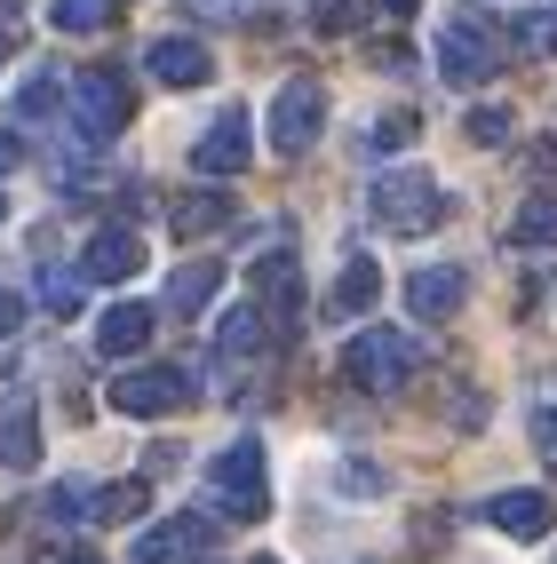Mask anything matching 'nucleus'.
<instances>
[{"label": "nucleus", "instance_id": "nucleus-2", "mask_svg": "<svg viewBox=\"0 0 557 564\" xmlns=\"http://www.w3.org/2000/svg\"><path fill=\"white\" fill-rule=\"evenodd\" d=\"M366 207H375V223L398 231V239H422V231L446 223V192H438L422 167H383L375 183H366Z\"/></svg>", "mask_w": 557, "mask_h": 564}, {"label": "nucleus", "instance_id": "nucleus-9", "mask_svg": "<svg viewBox=\"0 0 557 564\" xmlns=\"http://www.w3.org/2000/svg\"><path fill=\"white\" fill-rule=\"evenodd\" d=\"M207 541H215V524H207V517L143 524V533H136V564H192V556H207Z\"/></svg>", "mask_w": 557, "mask_h": 564}, {"label": "nucleus", "instance_id": "nucleus-7", "mask_svg": "<svg viewBox=\"0 0 557 564\" xmlns=\"http://www.w3.org/2000/svg\"><path fill=\"white\" fill-rule=\"evenodd\" d=\"M319 128H326V88L319 80H287L271 96V143L294 160V152H311V143H319Z\"/></svg>", "mask_w": 557, "mask_h": 564}, {"label": "nucleus", "instance_id": "nucleus-30", "mask_svg": "<svg viewBox=\"0 0 557 564\" xmlns=\"http://www.w3.org/2000/svg\"><path fill=\"white\" fill-rule=\"evenodd\" d=\"M470 143H510V111L502 104H478L470 111Z\"/></svg>", "mask_w": 557, "mask_h": 564}, {"label": "nucleus", "instance_id": "nucleus-18", "mask_svg": "<svg viewBox=\"0 0 557 564\" xmlns=\"http://www.w3.org/2000/svg\"><path fill=\"white\" fill-rule=\"evenodd\" d=\"M264 343H271L264 303H239V311H223V318H215V350H223V358H255Z\"/></svg>", "mask_w": 557, "mask_h": 564}, {"label": "nucleus", "instance_id": "nucleus-1", "mask_svg": "<svg viewBox=\"0 0 557 564\" xmlns=\"http://www.w3.org/2000/svg\"><path fill=\"white\" fill-rule=\"evenodd\" d=\"M415 373H422V343L398 334V326H358L343 343V382L366 390V398H390V390L415 382Z\"/></svg>", "mask_w": 557, "mask_h": 564}, {"label": "nucleus", "instance_id": "nucleus-34", "mask_svg": "<svg viewBox=\"0 0 557 564\" xmlns=\"http://www.w3.org/2000/svg\"><path fill=\"white\" fill-rule=\"evenodd\" d=\"M17 160H24V135H9V128H0V175H9Z\"/></svg>", "mask_w": 557, "mask_h": 564}, {"label": "nucleus", "instance_id": "nucleus-33", "mask_svg": "<svg viewBox=\"0 0 557 564\" xmlns=\"http://www.w3.org/2000/svg\"><path fill=\"white\" fill-rule=\"evenodd\" d=\"M17 318H24V303H17L9 286H0V343H9V334H17Z\"/></svg>", "mask_w": 557, "mask_h": 564}, {"label": "nucleus", "instance_id": "nucleus-17", "mask_svg": "<svg viewBox=\"0 0 557 564\" xmlns=\"http://www.w3.org/2000/svg\"><path fill=\"white\" fill-rule=\"evenodd\" d=\"M375 294H383L375 254H351V262H343V279H334V294H326V311H334V318H358V311H375Z\"/></svg>", "mask_w": 557, "mask_h": 564}, {"label": "nucleus", "instance_id": "nucleus-5", "mask_svg": "<svg viewBox=\"0 0 557 564\" xmlns=\"http://www.w3.org/2000/svg\"><path fill=\"white\" fill-rule=\"evenodd\" d=\"M438 72L454 88H478V80H494L502 72V32L478 17V9H462V17H446V32H438Z\"/></svg>", "mask_w": 557, "mask_h": 564}, {"label": "nucleus", "instance_id": "nucleus-3", "mask_svg": "<svg viewBox=\"0 0 557 564\" xmlns=\"http://www.w3.org/2000/svg\"><path fill=\"white\" fill-rule=\"evenodd\" d=\"M64 96H72V135L81 143H111L136 120V88H128V72H111V64H88Z\"/></svg>", "mask_w": 557, "mask_h": 564}, {"label": "nucleus", "instance_id": "nucleus-12", "mask_svg": "<svg viewBox=\"0 0 557 564\" xmlns=\"http://www.w3.org/2000/svg\"><path fill=\"white\" fill-rule=\"evenodd\" d=\"M143 271V239L128 231V223H104V231L88 239V254H81V279H136Z\"/></svg>", "mask_w": 557, "mask_h": 564}, {"label": "nucleus", "instance_id": "nucleus-31", "mask_svg": "<svg viewBox=\"0 0 557 564\" xmlns=\"http://www.w3.org/2000/svg\"><path fill=\"white\" fill-rule=\"evenodd\" d=\"M17 41H24V0H0V64H9Z\"/></svg>", "mask_w": 557, "mask_h": 564}, {"label": "nucleus", "instance_id": "nucleus-27", "mask_svg": "<svg viewBox=\"0 0 557 564\" xmlns=\"http://www.w3.org/2000/svg\"><path fill=\"white\" fill-rule=\"evenodd\" d=\"M56 104H64V80H56V72H32V80L17 88V120H49Z\"/></svg>", "mask_w": 557, "mask_h": 564}, {"label": "nucleus", "instance_id": "nucleus-10", "mask_svg": "<svg viewBox=\"0 0 557 564\" xmlns=\"http://www.w3.org/2000/svg\"><path fill=\"white\" fill-rule=\"evenodd\" d=\"M486 524H494V533H510V541H542L549 524H557V501L534 494V485H510V494L486 501Z\"/></svg>", "mask_w": 557, "mask_h": 564}, {"label": "nucleus", "instance_id": "nucleus-6", "mask_svg": "<svg viewBox=\"0 0 557 564\" xmlns=\"http://www.w3.org/2000/svg\"><path fill=\"white\" fill-rule=\"evenodd\" d=\"M111 405H120L128 422H160V413L192 405V373H183V366H136V373L111 382Z\"/></svg>", "mask_w": 557, "mask_h": 564}, {"label": "nucleus", "instance_id": "nucleus-19", "mask_svg": "<svg viewBox=\"0 0 557 564\" xmlns=\"http://www.w3.org/2000/svg\"><path fill=\"white\" fill-rule=\"evenodd\" d=\"M223 223H232V199H223V192H183L168 207V231L175 239H207V231H223Z\"/></svg>", "mask_w": 557, "mask_h": 564}, {"label": "nucleus", "instance_id": "nucleus-20", "mask_svg": "<svg viewBox=\"0 0 557 564\" xmlns=\"http://www.w3.org/2000/svg\"><path fill=\"white\" fill-rule=\"evenodd\" d=\"M510 239H517V247H557V183H542V192L517 207Z\"/></svg>", "mask_w": 557, "mask_h": 564}, {"label": "nucleus", "instance_id": "nucleus-29", "mask_svg": "<svg viewBox=\"0 0 557 564\" xmlns=\"http://www.w3.org/2000/svg\"><path fill=\"white\" fill-rule=\"evenodd\" d=\"M358 17H366V0H311V24L319 32H351Z\"/></svg>", "mask_w": 557, "mask_h": 564}, {"label": "nucleus", "instance_id": "nucleus-37", "mask_svg": "<svg viewBox=\"0 0 557 564\" xmlns=\"http://www.w3.org/2000/svg\"><path fill=\"white\" fill-rule=\"evenodd\" d=\"M0 215H9V192H0Z\"/></svg>", "mask_w": 557, "mask_h": 564}, {"label": "nucleus", "instance_id": "nucleus-21", "mask_svg": "<svg viewBox=\"0 0 557 564\" xmlns=\"http://www.w3.org/2000/svg\"><path fill=\"white\" fill-rule=\"evenodd\" d=\"M510 48L549 64V56H557V9H517V17H510Z\"/></svg>", "mask_w": 557, "mask_h": 564}, {"label": "nucleus", "instance_id": "nucleus-32", "mask_svg": "<svg viewBox=\"0 0 557 564\" xmlns=\"http://www.w3.org/2000/svg\"><path fill=\"white\" fill-rule=\"evenodd\" d=\"M534 454L557 469V405H542V413H534Z\"/></svg>", "mask_w": 557, "mask_h": 564}, {"label": "nucleus", "instance_id": "nucleus-24", "mask_svg": "<svg viewBox=\"0 0 557 564\" xmlns=\"http://www.w3.org/2000/svg\"><path fill=\"white\" fill-rule=\"evenodd\" d=\"M415 135H422L415 111H375V120H366V135H358V152H406Z\"/></svg>", "mask_w": 557, "mask_h": 564}, {"label": "nucleus", "instance_id": "nucleus-11", "mask_svg": "<svg viewBox=\"0 0 557 564\" xmlns=\"http://www.w3.org/2000/svg\"><path fill=\"white\" fill-rule=\"evenodd\" d=\"M406 303H415L422 318H454L470 303V271L462 262H422V271L406 279Z\"/></svg>", "mask_w": 557, "mask_h": 564}, {"label": "nucleus", "instance_id": "nucleus-4", "mask_svg": "<svg viewBox=\"0 0 557 564\" xmlns=\"http://www.w3.org/2000/svg\"><path fill=\"white\" fill-rule=\"evenodd\" d=\"M207 494H215V509L223 517H239V524H255L271 509V477H264V445L255 437H232L223 454L207 462Z\"/></svg>", "mask_w": 557, "mask_h": 564}, {"label": "nucleus", "instance_id": "nucleus-16", "mask_svg": "<svg viewBox=\"0 0 557 564\" xmlns=\"http://www.w3.org/2000/svg\"><path fill=\"white\" fill-rule=\"evenodd\" d=\"M143 64H152L160 88H207V72H215V56H207L200 41H152V48H143Z\"/></svg>", "mask_w": 557, "mask_h": 564}, {"label": "nucleus", "instance_id": "nucleus-26", "mask_svg": "<svg viewBox=\"0 0 557 564\" xmlns=\"http://www.w3.org/2000/svg\"><path fill=\"white\" fill-rule=\"evenodd\" d=\"M81 294H88L81 271H41V311L49 318H72V311H81Z\"/></svg>", "mask_w": 557, "mask_h": 564}, {"label": "nucleus", "instance_id": "nucleus-13", "mask_svg": "<svg viewBox=\"0 0 557 564\" xmlns=\"http://www.w3.org/2000/svg\"><path fill=\"white\" fill-rule=\"evenodd\" d=\"M255 294H264V318L271 326L303 318V271H294V254H264V262H255Z\"/></svg>", "mask_w": 557, "mask_h": 564}, {"label": "nucleus", "instance_id": "nucleus-8", "mask_svg": "<svg viewBox=\"0 0 557 564\" xmlns=\"http://www.w3.org/2000/svg\"><path fill=\"white\" fill-rule=\"evenodd\" d=\"M247 160H255V128H247V111L232 104V111H215V128L192 143V167L215 175V183H232V175H247Z\"/></svg>", "mask_w": 557, "mask_h": 564}, {"label": "nucleus", "instance_id": "nucleus-14", "mask_svg": "<svg viewBox=\"0 0 557 564\" xmlns=\"http://www.w3.org/2000/svg\"><path fill=\"white\" fill-rule=\"evenodd\" d=\"M152 326H160L152 303H111V311L96 318V350H104V358H136L143 343H152Z\"/></svg>", "mask_w": 557, "mask_h": 564}, {"label": "nucleus", "instance_id": "nucleus-22", "mask_svg": "<svg viewBox=\"0 0 557 564\" xmlns=\"http://www.w3.org/2000/svg\"><path fill=\"white\" fill-rule=\"evenodd\" d=\"M215 286H223L215 262H183V271L168 279V311H207V303H215Z\"/></svg>", "mask_w": 557, "mask_h": 564}, {"label": "nucleus", "instance_id": "nucleus-25", "mask_svg": "<svg viewBox=\"0 0 557 564\" xmlns=\"http://www.w3.org/2000/svg\"><path fill=\"white\" fill-rule=\"evenodd\" d=\"M49 524H96V485H81V477L49 485Z\"/></svg>", "mask_w": 557, "mask_h": 564}, {"label": "nucleus", "instance_id": "nucleus-23", "mask_svg": "<svg viewBox=\"0 0 557 564\" xmlns=\"http://www.w3.org/2000/svg\"><path fill=\"white\" fill-rule=\"evenodd\" d=\"M143 501H152V485L143 477H120V485H96V524H136Z\"/></svg>", "mask_w": 557, "mask_h": 564}, {"label": "nucleus", "instance_id": "nucleus-36", "mask_svg": "<svg viewBox=\"0 0 557 564\" xmlns=\"http://www.w3.org/2000/svg\"><path fill=\"white\" fill-rule=\"evenodd\" d=\"M247 564H279V556H247Z\"/></svg>", "mask_w": 557, "mask_h": 564}, {"label": "nucleus", "instance_id": "nucleus-15", "mask_svg": "<svg viewBox=\"0 0 557 564\" xmlns=\"http://www.w3.org/2000/svg\"><path fill=\"white\" fill-rule=\"evenodd\" d=\"M32 462H41V405L17 390L0 405V469H32Z\"/></svg>", "mask_w": 557, "mask_h": 564}, {"label": "nucleus", "instance_id": "nucleus-28", "mask_svg": "<svg viewBox=\"0 0 557 564\" xmlns=\"http://www.w3.org/2000/svg\"><path fill=\"white\" fill-rule=\"evenodd\" d=\"M56 32H104L111 24V0H56Z\"/></svg>", "mask_w": 557, "mask_h": 564}, {"label": "nucleus", "instance_id": "nucleus-35", "mask_svg": "<svg viewBox=\"0 0 557 564\" xmlns=\"http://www.w3.org/2000/svg\"><path fill=\"white\" fill-rule=\"evenodd\" d=\"M390 9H398V17H415V9H422V0H390Z\"/></svg>", "mask_w": 557, "mask_h": 564}]
</instances>
